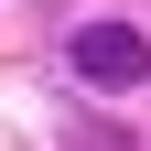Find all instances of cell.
Here are the masks:
<instances>
[{"label": "cell", "instance_id": "obj_1", "mask_svg": "<svg viewBox=\"0 0 151 151\" xmlns=\"http://www.w3.org/2000/svg\"><path fill=\"white\" fill-rule=\"evenodd\" d=\"M76 76L97 86V97H129L151 76V32H129V22H86L76 32Z\"/></svg>", "mask_w": 151, "mask_h": 151}]
</instances>
